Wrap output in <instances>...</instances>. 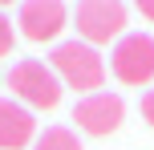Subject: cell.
<instances>
[{"label":"cell","instance_id":"6da1fadb","mask_svg":"<svg viewBox=\"0 0 154 150\" xmlns=\"http://www.w3.org/2000/svg\"><path fill=\"white\" fill-rule=\"evenodd\" d=\"M49 69L57 73V81L69 89H85L89 93H101V81H106V61L93 45L85 41H61L49 57Z\"/></svg>","mask_w":154,"mask_h":150},{"label":"cell","instance_id":"7a4b0ae2","mask_svg":"<svg viewBox=\"0 0 154 150\" xmlns=\"http://www.w3.org/2000/svg\"><path fill=\"white\" fill-rule=\"evenodd\" d=\"M8 89L20 97L24 106H37V110H53L61 102V81L49 69L45 61H16L12 73H8Z\"/></svg>","mask_w":154,"mask_h":150},{"label":"cell","instance_id":"3957f363","mask_svg":"<svg viewBox=\"0 0 154 150\" xmlns=\"http://www.w3.org/2000/svg\"><path fill=\"white\" fill-rule=\"evenodd\" d=\"M109 69L122 85H150L154 81V37L126 32L109 53Z\"/></svg>","mask_w":154,"mask_h":150},{"label":"cell","instance_id":"5b68a950","mask_svg":"<svg viewBox=\"0 0 154 150\" xmlns=\"http://www.w3.org/2000/svg\"><path fill=\"white\" fill-rule=\"evenodd\" d=\"M122 118H126V102L118 93H109V89L89 93V97H81V102L73 106V122L85 130V134H93V138L114 134V130L122 126Z\"/></svg>","mask_w":154,"mask_h":150},{"label":"cell","instance_id":"277c9868","mask_svg":"<svg viewBox=\"0 0 154 150\" xmlns=\"http://www.w3.org/2000/svg\"><path fill=\"white\" fill-rule=\"evenodd\" d=\"M73 16L85 45H109V41H122L126 32V4H118V0H85V4H77Z\"/></svg>","mask_w":154,"mask_h":150},{"label":"cell","instance_id":"9c48e42d","mask_svg":"<svg viewBox=\"0 0 154 150\" xmlns=\"http://www.w3.org/2000/svg\"><path fill=\"white\" fill-rule=\"evenodd\" d=\"M16 45V32H12V20L8 16H0V57H8Z\"/></svg>","mask_w":154,"mask_h":150},{"label":"cell","instance_id":"8992f818","mask_svg":"<svg viewBox=\"0 0 154 150\" xmlns=\"http://www.w3.org/2000/svg\"><path fill=\"white\" fill-rule=\"evenodd\" d=\"M69 20V8L61 0H29L20 4V32L29 41H53Z\"/></svg>","mask_w":154,"mask_h":150},{"label":"cell","instance_id":"52a82bcc","mask_svg":"<svg viewBox=\"0 0 154 150\" xmlns=\"http://www.w3.org/2000/svg\"><path fill=\"white\" fill-rule=\"evenodd\" d=\"M32 130H37L32 114L12 97H0V150H24L32 142Z\"/></svg>","mask_w":154,"mask_h":150},{"label":"cell","instance_id":"8fae6325","mask_svg":"<svg viewBox=\"0 0 154 150\" xmlns=\"http://www.w3.org/2000/svg\"><path fill=\"white\" fill-rule=\"evenodd\" d=\"M138 12L146 16V20H154V0H142V4H138Z\"/></svg>","mask_w":154,"mask_h":150},{"label":"cell","instance_id":"30bf717a","mask_svg":"<svg viewBox=\"0 0 154 150\" xmlns=\"http://www.w3.org/2000/svg\"><path fill=\"white\" fill-rule=\"evenodd\" d=\"M142 118L154 126V89H146V93H142Z\"/></svg>","mask_w":154,"mask_h":150},{"label":"cell","instance_id":"ba28073f","mask_svg":"<svg viewBox=\"0 0 154 150\" xmlns=\"http://www.w3.org/2000/svg\"><path fill=\"white\" fill-rule=\"evenodd\" d=\"M32 150H81V138H77L73 130H65V126H49L45 134L37 138Z\"/></svg>","mask_w":154,"mask_h":150}]
</instances>
